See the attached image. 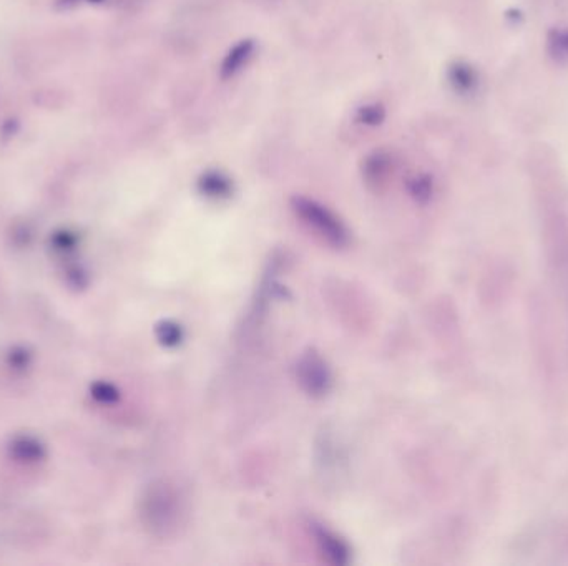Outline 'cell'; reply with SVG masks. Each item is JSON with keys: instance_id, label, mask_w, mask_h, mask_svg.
Masks as SVG:
<instances>
[{"instance_id": "9", "label": "cell", "mask_w": 568, "mask_h": 566, "mask_svg": "<svg viewBox=\"0 0 568 566\" xmlns=\"http://www.w3.org/2000/svg\"><path fill=\"white\" fill-rule=\"evenodd\" d=\"M384 118H386V108L381 103H367L357 110V122L363 125H381Z\"/></svg>"}, {"instance_id": "12", "label": "cell", "mask_w": 568, "mask_h": 566, "mask_svg": "<svg viewBox=\"0 0 568 566\" xmlns=\"http://www.w3.org/2000/svg\"><path fill=\"white\" fill-rule=\"evenodd\" d=\"M409 190L412 192V194L417 198V200H421V202H426L429 196H431L432 193V182L429 176H419V178H414L409 184Z\"/></svg>"}, {"instance_id": "8", "label": "cell", "mask_w": 568, "mask_h": 566, "mask_svg": "<svg viewBox=\"0 0 568 566\" xmlns=\"http://www.w3.org/2000/svg\"><path fill=\"white\" fill-rule=\"evenodd\" d=\"M391 170V157L384 151H375L364 161V175L369 183H381Z\"/></svg>"}, {"instance_id": "1", "label": "cell", "mask_w": 568, "mask_h": 566, "mask_svg": "<svg viewBox=\"0 0 568 566\" xmlns=\"http://www.w3.org/2000/svg\"><path fill=\"white\" fill-rule=\"evenodd\" d=\"M291 206L295 215L301 219V223L309 227L324 243H328L332 248L348 246L349 231L330 208L306 196H295Z\"/></svg>"}, {"instance_id": "4", "label": "cell", "mask_w": 568, "mask_h": 566, "mask_svg": "<svg viewBox=\"0 0 568 566\" xmlns=\"http://www.w3.org/2000/svg\"><path fill=\"white\" fill-rule=\"evenodd\" d=\"M254 52L256 42L251 39L239 40L237 46L231 47L219 67L221 79H233L235 75H238L239 72L250 64L251 58L254 57Z\"/></svg>"}, {"instance_id": "10", "label": "cell", "mask_w": 568, "mask_h": 566, "mask_svg": "<svg viewBox=\"0 0 568 566\" xmlns=\"http://www.w3.org/2000/svg\"><path fill=\"white\" fill-rule=\"evenodd\" d=\"M550 50H552V56L558 58V60H564L568 58V29L567 30H555L552 37H550Z\"/></svg>"}, {"instance_id": "6", "label": "cell", "mask_w": 568, "mask_h": 566, "mask_svg": "<svg viewBox=\"0 0 568 566\" xmlns=\"http://www.w3.org/2000/svg\"><path fill=\"white\" fill-rule=\"evenodd\" d=\"M314 536H316V542L321 546V552L328 556L332 563L342 565V563L348 562L349 552H348L346 545L342 544L341 540L334 533L328 532L321 525H314Z\"/></svg>"}, {"instance_id": "13", "label": "cell", "mask_w": 568, "mask_h": 566, "mask_svg": "<svg viewBox=\"0 0 568 566\" xmlns=\"http://www.w3.org/2000/svg\"><path fill=\"white\" fill-rule=\"evenodd\" d=\"M159 339L163 340L165 344H168V346H175V344H178L180 339H182V334H180V329L178 326H175V324H170V322H165L163 324V328H159Z\"/></svg>"}, {"instance_id": "3", "label": "cell", "mask_w": 568, "mask_h": 566, "mask_svg": "<svg viewBox=\"0 0 568 566\" xmlns=\"http://www.w3.org/2000/svg\"><path fill=\"white\" fill-rule=\"evenodd\" d=\"M297 375H299V382L313 396H321L328 392L330 389V369L314 352H309L299 361Z\"/></svg>"}, {"instance_id": "2", "label": "cell", "mask_w": 568, "mask_h": 566, "mask_svg": "<svg viewBox=\"0 0 568 566\" xmlns=\"http://www.w3.org/2000/svg\"><path fill=\"white\" fill-rule=\"evenodd\" d=\"M142 519L153 533H170L180 519V497L167 482L148 487L142 499Z\"/></svg>"}, {"instance_id": "7", "label": "cell", "mask_w": 568, "mask_h": 566, "mask_svg": "<svg viewBox=\"0 0 568 566\" xmlns=\"http://www.w3.org/2000/svg\"><path fill=\"white\" fill-rule=\"evenodd\" d=\"M447 79H449L451 87L460 95H469L478 87V73L466 62H454L449 67Z\"/></svg>"}, {"instance_id": "11", "label": "cell", "mask_w": 568, "mask_h": 566, "mask_svg": "<svg viewBox=\"0 0 568 566\" xmlns=\"http://www.w3.org/2000/svg\"><path fill=\"white\" fill-rule=\"evenodd\" d=\"M13 450H17L19 459L39 460L40 459V445L30 439H21L13 443Z\"/></svg>"}, {"instance_id": "5", "label": "cell", "mask_w": 568, "mask_h": 566, "mask_svg": "<svg viewBox=\"0 0 568 566\" xmlns=\"http://www.w3.org/2000/svg\"><path fill=\"white\" fill-rule=\"evenodd\" d=\"M198 192L205 198L221 202L233 194V182L227 173L218 170H208L202 173L198 180Z\"/></svg>"}]
</instances>
